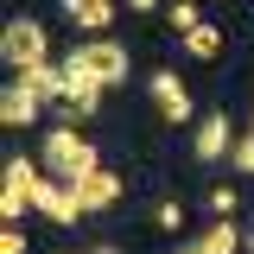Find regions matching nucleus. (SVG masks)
Returning a JSON list of instances; mask_svg holds the SVG:
<instances>
[{
  "mask_svg": "<svg viewBox=\"0 0 254 254\" xmlns=\"http://www.w3.org/2000/svg\"><path fill=\"white\" fill-rule=\"evenodd\" d=\"M38 165H45L51 178H64V185H76V178L102 172V159H95V140H89V133H76V127H45Z\"/></svg>",
  "mask_w": 254,
  "mask_h": 254,
  "instance_id": "obj_1",
  "label": "nucleus"
},
{
  "mask_svg": "<svg viewBox=\"0 0 254 254\" xmlns=\"http://www.w3.org/2000/svg\"><path fill=\"white\" fill-rule=\"evenodd\" d=\"M0 58H6V70L19 76V70H32V64L51 58V45H45V26L38 19H6L0 26Z\"/></svg>",
  "mask_w": 254,
  "mask_h": 254,
  "instance_id": "obj_2",
  "label": "nucleus"
},
{
  "mask_svg": "<svg viewBox=\"0 0 254 254\" xmlns=\"http://www.w3.org/2000/svg\"><path fill=\"white\" fill-rule=\"evenodd\" d=\"M102 83H95L89 76V64H83V45H70V51H64V115H95V108H102Z\"/></svg>",
  "mask_w": 254,
  "mask_h": 254,
  "instance_id": "obj_3",
  "label": "nucleus"
},
{
  "mask_svg": "<svg viewBox=\"0 0 254 254\" xmlns=\"http://www.w3.org/2000/svg\"><path fill=\"white\" fill-rule=\"evenodd\" d=\"M146 89H153L159 115H165L172 127H197V121H203V115H197V102H190V89L172 76V70H153V76H146Z\"/></svg>",
  "mask_w": 254,
  "mask_h": 254,
  "instance_id": "obj_4",
  "label": "nucleus"
},
{
  "mask_svg": "<svg viewBox=\"0 0 254 254\" xmlns=\"http://www.w3.org/2000/svg\"><path fill=\"white\" fill-rule=\"evenodd\" d=\"M190 153H197V165H216L222 153H235V133H229V115H203V121L190 127Z\"/></svg>",
  "mask_w": 254,
  "mask_h": 254,
  "instance_id": "obj_5",
  "label": "nucleus"
},
{
  "mask_svg": "<svg viewBox=\"0 0 254 254\" xmlns=\"http://www.w3.org/2000/svg\"><path fill=\"white\" fill-rule=\"evenodd\" d=\"M32 210H38V216H51L58 229H70V222L83 216V203H76V190L64 185V178H45V185L32 190Z\"/></svg>",
  "mask_w": 254,
  "mask_h": 254,
  "instance_id": "obj_6",
  "label": "nucleus"
},
{
  "mask_svg": "<svg viewBox=\"0 0 254 254\" xmlns=\"http://www.w3.org/2000/svg\"><path fill=\"white\" fill-rule=\"evenodd\" d=\"M83 64H89V76L102 83V89L127 83V51L115 45V38H89V45H83Z\"/></svg>",
  "mask_w": 254,
  "mask_h": 254,
  "instance_id": "obj_7",
  "label": "nucleus"
},
{
  "mask_svg": "<svg viewBox=\"0 0 254 254\" xmlns=\"http://www.w3.org/2000/svg\"><path fill=\"white\" fill-rule=\"evenodd\" d=\"M76 203H83V216H89V210H115V203H121V172H108V165H102V172H89V178H76Z\"/></svg>",
  "mask_w": 254,
  "mask_h": 254,
  "instance_id": "obj_8",
  "label": "nucleus"
},
{
  "mask_svg": "<svg viewBox=\"0 0 254 254\" xmlns=\"http://www.w3.org/2000/svg\"><path fill=\"white\" fill-rule=\"evenodd\" d=\"M38 115H45V102L26 83H6L0 89V127H38Z\"/></svg>",
  "mask_w": 254,
  "mask_h": 254,
  "instance_id": "obj_9",
  "label": "nucleus"
},
{
  "mask_svg": "<svg viewBox=\"0 0 254 254\" xmlns=\"http://www.w3.org/2000/svg\"><path fill=\"white\" fill-rule=\"evenodd\" d=\"M45 185V165L38 159H26V153H13L6 165H0V190H19V197H32V190Z\"/></svg>",
  "mask_w": 254,
  "mask_h": 254,
  "instance_id": "obj_10",
  "label": "nucleus"
},
{
  "mask_svg": "<svg viewBox=\"0 0 254 254\" xmlns=\"http://www.w3.org/2000/svg\"><path fill=\"white\" fill-rule=\"evenodd\" d=\"M13 83H26L38 102H64V64H51V58H45V64H32V70H19Z\"/></svg>",
  "mask_w": 254,
  "mask_h": 254,
  "instance_id": "obj_11",
  "label": "nucleus"
},
{
  "mask_svg": "<svg viewBox=\"0 0 254 254\" xmlns=\"http://www.w3.org/2000/svg\"><path fill=\"white\" fill-rule=\"evenodd\" d=\"M64 6H70L76 32H89V38H102V32L115 26V0H64Z\"/></svg>",
  "mask_w": 254,
  "mask_h": 254,
  "instance_id": "obj_12",
  "label": "nucleus"
},
{
  "mask_svg": "<svg viewBox=\"0 0 254 254\" xmlns=\"http://www.w3.org/2000/svg\"><path fill=\"white\" fill-rule=\"evenodd\" d=\"M197 248H203V254H242V229H235L229 216H216L203 235H197Z\"/></svg>",
  "mask_w": 254,
  "mask_h": 254,
  "instance_id": "obj_13",
  "label": "nucleus"
},
{
  "mask_svg": "<svg viewBox=\"0 0 254 254\" xmlns=\"http://www.w3.org/2000/svg\"><path fill=\"white\" fill-rule=\"evenodd\" d=\"M165 26L178 32V38H190V32L203 26V13H197V0H172V6H165Z\"/></svg>",
  "mask_w": 254,
  "mask_h": 254,
  "instance_id": "obj_14",
  "label": "nucleus"
},
{
  "mask_svg": "<svg viewBox=\"0 0 254 254\" xmlns=\"http://www.w3.org/2000/svg\"><path fill=\"white\" fill-rule=\"evenodd\" d=\"M185 51H190V58H216V51H222V32H216V26H197V32L185 38Z\"/></svg>",
  "mask_w": 254,
  "mask_h": 254,
  "instance_id": "obj_15",
  "label": "nucleus"
},
{
  "mask_svg": "<svg viewBox=\"0 0 254 254\" xmlns=\"http://www.w3.org/2000/svg\"><path fill=\"white\" fill-rule=\"evenodd\" d=\"M229 165H235L242 178H254V133H235V153H229Z\"/></svg>",
  "mask_w": 254,
  "mask_h": 254,
  "instance_id": "obj_16",
  "label": "nucleus"
},
{
  "mask_svg": "<svg viewBox=\"0 0 254 254\" xmlns=\"http://www.w3.org/2000/svg\"><path fill=\"white\" fill-rule=\"evenodd\" d=\"M235 203H242L235 185H216V190H210V216H229V222H235Z\"/></svg>",
  "mask_w": 254,
  "mask_h": 254,
  "instance_id": "obj_17",
  "label": "nucleus"
},
{
  "mask_svg": "<svg viewBox=\"0 0 254 254\" xmlns=\"http://www.w3.org/2000/svg\"><path fill=\"white\" fill-rule=\"evenodd\" d=\"M153 222H159V229H185V203H178V197H165V203L153 210Z\"/></svg>",
  "mask_w": 254,
  "mask_h": 254,
  "instance_id": "obj_18",
  "label": "nucleus"
},
{
  "mask_svg": "<svg viewBox=\"0 0 254 254\" xmlns=\"http://www.w3.org/2000/svg\"><path fill=\"white\" fill-rule=\"evenodd\" d=\"M26 210H32V197H19V190H0V216H6V222H19Z\"/></svg>",
  "mask_w": 254,
  "mask_h": 254,
  "instance_id": "obj_19",
  "label": "nucleus"
},
{
  "mask_svg": "<svg viewBox=\"0 0 254 254\" xmlns=\"http://www.w3.org/2000/svg\"><path fill=\"white\" fill-rule=\"evenodd\" d=\"M0 254H26V229H19V222L0 229Z\"/></svg>",
  "mask_w": 254,
  "mask_h": 254,
  "instance_id": "obj_20",
  "label": "nucleus"
},
{
  "mask_svg": "<svg viewBox=\"0 0 254 254\" xmlns=\"http://www.w3.org/2000/svg\"><path fill=\"white\" fill-rule=\"evenodd\" d=\"M153 6H159V0H127V13H153Z\"/></svg>",
  "mask_w": 254,
  "mask_h": 254,
  "instance_id": "obj_21",
  "label": "nucleus"
},
{
  "mask_svg": "<svg viewBox=\"0 0 254 254\" xmlns=\"http://www.w3.org/2000/svg\"><path fill=\"white\" fill-rule=\"evenodd\" d=\"M242 248H248V254H254V229H242Z\"/></svg>",
  "mask_w": 254,
  "mask_h": 254,
  "instance_id": "obj_22",
  "label": "nucleus"
},
{
  "mask_svg": "<svg viewBox=\"0 0 254 254\" xmlns=\"http://www.w3.org/2000/svg\"><path fill=\"white\" fill-rule=\"evenodd\" d=\"M89 254H121V248H108V242H102V248H89Z\"/></svg>",
  "mask_w": 254,
  "mask_h": 254,
  "instance_id": "obj_23",
  "label": "nucleus"
},
{
  "mask_svg": "<svg viewBox=\"0 0 254 254\" xmlns=\"http://www.w3.org/2000/svg\"><path fill=\"white\" fill-rule=\"evenodd\" d=\"M178 254H203V248H197V242H190V248H178Z\"/></svg>",
  "mask_w": 254,
  "mask_h": 254,
  "instance_id": "obj_24",
  "label": "nucleus"
},
{
  "mask_svg": "<svg viewBox=\"0 0 254 254\" xmlns=\"http://www.w3.org/2000/svg\"><path fill=\"white\" fill-rule=\"evenodd\" d=\"M248 133H254V121H248Z\"/></svg>",
  "mask_w": 254,
  "mask_h": 254,
  "instance_id": "obj_25",
  "label": "nucleus"
}]
</instances>
